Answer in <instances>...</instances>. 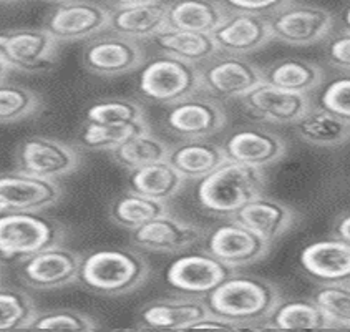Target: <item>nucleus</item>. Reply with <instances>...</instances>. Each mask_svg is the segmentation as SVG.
Masks as SVG:
<instances>
[{"label":"nucleus","instance_id":"22","mask_svg":"<svg viewBox=\"0 0 350 332\" xmlns=\"http://www.w3.org/2000/svg\"><path fill=\"white\" fill-rule=\"evenodd\" d=\"M209 312L206 299L198 296H181V298L158 299L148 303L138 312L142 329L158 331H185L191 329L194 322L200 321Z\"/></svg>","mask_w":350,"mask_h":332},{"label":"nucleus","instance_id":"33","mask_svg":"<svg viewBox=\"0 0 350 332\" xmlns=\"http://www.w3.org/2000/svg\"><path fill=\"white\" fill-rule=\"evenodd\" d=\"M170 148V144L163 142L161 138L154 136L151 131H145L124 142L122 146L110 151V153L115 163H118L126 171H131L136 168L150 165V163L166 159Z\"/></svg>","mask_w":350,"mask_h":332},{"label":"nucleus","instance_id":"25","mask_svg":"<svg viewBox=\"0 0 350 332\" xmlns=\"http://www.w3.org/2000/svg\"><path fill=\"white\" fill-rule=\"evenodd\" d=\"M168 162L185 179H201L226 162L223 146L206 140H185L170 148Z\"/></svg>","mask_w":350,"mask_h":332},{"label":"nucleus","instance_id":"34","mask_svg":"<svg viewBox=\"0 0 350 332\" xmlns=\"http://www.w3.org/2000/svg\"><path fill=\"white\" fill-rule=\"evenodd\" d=\"M150 131L146 120L128 125H105L87 122L79 133V143L88 150L113 151L139 133Z\"/></svg>","mask_w":350,"mask_h":332},{"label":"nucleus","instance_id":"24","mask_svg":"<svg viewBox=\"0 0 350 332\" xmlns=\"http://www.w3.org/2000/svg\"><path fill=\"white\" fill-rule=\"evenodd\" d=\"M232 220L244 225L262 238L264 241L272 244L282 234L289 231L295 220V213L293 208L278 201V199L259 194L237 211Z\"/></svg>","mask_w":350,"mask_h":332},{"label":"nucleus","instance_id":"35","mask_svg":"<svg viewBox=\"0 0 350 332\" xmlns=\"http://www.w3.org/2000/svg\"><path fill=\"white\" fill-rule=\"evenodd\" d=\"M42 100L33 90L0 81V123H17L40 112Z\"/></svg>","mask_w":350,"mask_h":332},{"label":"nucleus","instance_id":"18","mask_svg":"<svg viewBox=\"0 0 350 332\" xmlns=\"http://www.w3.org/2000/svg\"><path fill=\"white\" fill-rule=\"evenodd\" d=\"M241 101L249 115L272 125L295 123L312 107L309 95L287 92L266 81H260Z\"/></svg>","mask_w":350,"mask_h":332},{"label":"nucleus","instance_id":"20","mask_svg":"<svg viewBox=\"0 0 350 332\" xmlns=\"http://www.w3.org/2000/svg\"><path fill=\"white\" fill-rule=\"evenodd\" d=\"M223 150L231 162L262 170L278 163L287 153V143L269 130L244 128L228 136Z\"/></svg>","mask_w":350,"mask_h":332},{"label":"nucleus","instance_id":"15","mask_svg":"<svg viewBox=\"0 0 350 332\" xmlns=\"http://www.w3.org/2000/svg\"><path fill=\"white\" fill-rule=\"evenodd\" d=\"M145 64V50L136 40L118 34L96 35L83 49V65L100 77H118Z\"/></svg>","mask_w":350,"mask_h":332},{"label":"nucleus","instance_id":"46","mask_svg":"<svg viewBox=\"0 0 350 332\" xmlns=\"http://www.w3.org/2000/svg\"><path fill=\"white\" fill-rule=\"evenodd\" d=\"M340 21H342V25H344V29L350 30V5L345 7L344 12H342Z\"/></svg>","mask_w":350,"mask_h":332},{"label":"nucleus","instance_id":"14","mask_svg":"<svg viewBox=\"0 0 350 332\" xmlns=\"http://www.w3.org/2000/svg\"><path fill=\"white\" fill-rule=\"evenodd\" d=\"M64 190L55 179L10 171L0 173V213H35L55 206Z\"/></svg>","mask_w":350,"mask_h":332},{"label":"nucleus","instance_id":"37","mask_svg":"<svg viewBox=\"0 0 350 332\" xmlns=\"http://www.w3.org/2000/svg\"><path fill=\"white\" fill-rule=\"evenodd\" d=\"M314 303L332 322V327L350 329V281L337 284H321L312 292Z\"/></svg>","mask_w":350,"mask_h":332},{"label":"nucleus","instance_id":"3","mask_svg":"<svg viewBox=\"0 0 350 332\" xmlns=\"http://www.w3.org/2000/svg\"><path fill=\"white\" fill-rule=\"evenodd\" d=\"M264 173L259 168L226 159L200 179L196 199L206 213L232 218L246 203L262 194Z\"/></svg>","mask_w":350,"mask_h":332},{"label":"nucleus","instance_id":"13","mask_svg":"<svg viewBox=\"0 0 350 332\" xmlns=\"http://www.w3.org/2000/svg\"><path fill=\"white\" fill-rule=\"evenodd\" d=\"M226 112L213 97H198L170 105L165 127L183 140H206L226 127Z\"/></svg>","mask_w":350,"mask_h":332},{"label":"nucleus","instance_id":"44","mask_svg":"<svg viewBox=\"0 0 350 332\" xmlns=\"http://www.w3.org/2000/svg\"><path fill=\"white\" fill-rule=\"evenodd\" d=\"M336 236L342 238L347 243H350V211L349 213L342 214V216L336 222Z\"/></svg>","mask_w":350,"mask_h":332},{"label":"nucleus","instance_id":"47","mask_svg":"<svg viewBox=\"0 0 350 332\" xmlns=\"http://www.w3.org/2000/svg\"><path fill=\"white\" fill-rule=\"evenodd\" d=\"M9 72H10L9 65H7L5 62H3V58L0 57V81H3V80H5V77L9 75Z\"/></svg>","mask_w":350,"mask_h":332},{"label":"nucleus","instance_id":"17","mask_svg":"<svg viewBox=\"0 0 350 332\" xmlns=\"http://www.w3.org/2000/svg\"><path fill=\"white\" fill-rule=\"evenodd\" d=\"M271 246L232 218L226 225L216 226L204 236L206 251L234 269L258 263L269 253Z\"/></svg>","mask_w":350,"mask_h":332},{"label":"nucleus","instance_id":"10","mask_svg":"<svg viewBox=\"0 0 350 332\" xmlns=\"http://www.w3.org/2000/svg\"><path fill=\"white\" fill-rule=\"evenodd\" d=\"M81 256L62 244H53L18 261V276L25 286L50 291L79 281Z\"/></svg>","mask_w":350,"mask_h":332},{"label":"nucleus","instance_id":"21","mask_svg":"<svg viewBox=\"0 0 350 332\" xmlns=\"http://www.w3.org/2000/svg\"><path fill=\"white\" fill-rule=\"evenodd\" d=\"M306 274L321 284H337L350 281V243L342 238L314 241L299 256Z\"/></svg>","mask_w":350,"mask_h":332},{"label":"nucleus","instance_id":"31","mask_svg":"<svg viewBox=\"0 0 350 332\" xmlns=\"http://www.w3.org/2000/svg\"><path fill=\"white\" fill-rule=\"evenodd\" d=\"M262 329H332V322L321 307L310 301H284L274 307Z\"/></svg>","mask_w":350,"mask_h":332},{"label":"nucleus","instance_id":"11","mask_svg":"<svg viewBox=\"0 0 350 332\" xmlns=\"http://www.w3.org/2000/svg\"><path fill=\"white\" fill-rule=\"evenodd\" d=\"M110 10L92 0H67L57 3L46 15L44 29L57 42L88 40L108 30Z\"/></svg>","mask_w":350,"mask_h":332},{"label":"nucleus","instance_id":"23","mask_svg":"<svg viewBox=\"0 0 350 332\" xmlns=\"http://www.w3.org/2000/svg\"><path fill=\"white\" fill-rule=\"evenodd\" d=\"M165 29H168V3L161 0L110 10L108 30L131 40H151Z\"/></svg>","mask_w":350,"mask_h":332},{"label":"nucleus","instance_id":"39","mask_svg":"<svg viewBox=\"0 0 350 332\" xmlns=\"http://www.w3.org/2000/svg\"><path fill=\"white\" fill-rule=\"evenodd\" d=\"M100 324L95 318L80 311L55 309L37 312L35 319L30 324V329H60V331H95Z\"/></svg>","mask_w":350,"mask_h":332},{"label":"nucleus","instance_id":"41","mask_svg":"<svg viewBox=\"0 0 350 332\" xmlns=\"http://www.w3.org/2000/svg\"><path fill=\"white\" fill-rule=\"evenodd\" d=\"M325 60L339 70L350 72V30L330 34L324 47Z\"/></svg>","mask_w":350,"mask_h":332},{"label":"nucleus","instance_id":"2","mask_svg":"<svg viewBox=\"0 0 350 332\" xmlns=\"http://www.w3.org/2000/svg\"><path fill=\"white\" fill-rule=\"evenodd\" d=\"M150 276V264L133 249H96L81 257L79 283L100 296H123L138 289Z\"/></svg>","mask_w":350,"mask_h":332},{"label":"nucleus","instance_id":"7","mask_svg":"<svg viewBox=\"0 0 350 332\" xmlns=\"http://www.w3.org/2000/svg\"><path fill=\"white\" fill-rule=\"evenodd\" d=\"M274 40L295 47L314 45L325 40L334 30V14L324 7L293 3L267 17Z\"/></svg>","mask_w":350,"mask_h":332},{"label":"nucleus","instance_id":"49","mask_svg":"<svg viewBox=\"0 0 350 332\" xmlns=\"http://www.w3.org/2000/svg\"><path fill=\"white\" fill-rule=\"evenodd\" d=\"M12 2H18V0H0V3H12Z\"/></svg>","mask_w":350,"mask_h":332},{"label":"nucleus","instance_id":"4","mask_svg":"<svg viewBox=\"0 0 350 332\" xmlns=\"http://www.w3.org/2000/svg\"><path fill=\"white\" fill-rule=\"evenodd\" d=\"M142 66L138 90L153 103L170 107L201 90L200 66L189 62L161 53Z\"/></svg>","mask_w":350,"mask_h":332},{"label":"nucleus","instance_id":"28","mask_svg":"<svg viewBox=\"0 0 350 332\" xmlns=\"http://www.w3.org/2000/svg\"><path fill=\"white\" fill-rule=\"evenodd\" d=\"M228 14L229 9L219 0H174L168 3V27L213 34Z\"/></svg>","mask_w":350,"mask_h":332},{"label":"nucleus","instance_id":"16","mask_svg":"<svg viewBox=\"0 0 350 332\" xmlns=\"http://www.w3.org/2000/svg\"><path fill=\"white\" fill-rule=\"evenodd\" d=\"M204 236L206 233L201 226L165 213L133 229L131 243L143 251L176 255L193 248L194 244L204 240Z\"/></svg>","mask_w":350,"mask_h":332},{"label":"nucleus","instance_id":"19","mask_svg":"<svg viewBox=\"0 0 350 332\" xmlns=\"http://www.w3.org/2000/svg\"><path fill=\"white\" fill-rule=\"evenodd\" d=\"M211 35L221 53L241 57L258 52L272 40L267 17L236 10H229Z\"/></svg>","mask_w":350,"mask_h":332},{"label":"nucleus","instance_id":"30","mask_svg":"<svg viewBox=\"0 0 350 332\" xmlns=\"http://www.w3.org/2000/svg\"><path fill=\"white\" fill-rule=\"evenodd\" d=\"M262 78L266 84L287 92L309 95L324 81V70L314 62L302 58H284L262 70Z\"/></svg>","mask_w":350,"mask_h":332},{"label":"nucleus","instance_id":"50","mask_svg":"<svg viewBox=\"0 0 350 332\" xmlns=\"http://www.w3.org/2000/svg\"><path fill=\"white\" fill-rule=\"evenodd\" d=\"M0 279H2V272H0Z\"/></svg>","mask_w":350,"mask_h":332},{"label":"nucleus","instance_id":"9","mask_svg":"<svg viewBox=\"0 0 350 332\" xmlns=\"http://www.w3.org/2000/svg\"><path fill=\"white\" fill-rule=\"evenodd\" d=\"M17 170L45 179H57L79 170L81 156L72 144L49 136H30L15 151Z\"/></svg>","mask_w":350,"mask_h":332},{"label":"nucleus","instance_id":"45","mask_svg":"<svg viewBox=\"0 0 350 332\" xmlns=\"http://www.w3.org/2000/svg\"><path fill=\"white\" fill-rule=\"evenodd\" d=\"M113 7H128V5H139V3L158 2V0H108Z\"/></svg>","mask_w":350,"mask_h":332},{"label":"nucleus","instance_id":"1","mask_svg":"<svg viewBox=\"0 0 350 332\" xmlns=\"http://www.w3.org/2000/svg\"><path fill=\"white\" fill-rule=\"evenodd\" d=\"M281 303L275 284L262 277L231 274L206 296L209 311L243 324L244 329H262L274 307Z\"/></svg>","mask_w":350,"mask_h":332},{"label":"nucleus","instance_id":"38","mask_svg":"<svg viewBox=\"0 0 350 332\" xmlns=\"http://www.w3.org/2000/svg\"><path fill=\"white\" fill-rule=\"evenodd\" d=\"M145 110L135 100L107 99L95 101L87 110V122L105 125H128L143 122Z\"/></svg>","mask_w":350,"mask_h":332},{"label":"nucleus","instance_id":"48","mask_svg":"<svg viewBox=\"0 0 350 332\" xmlns=\"http://www.w3.org/2000/svg\"><path fill=\"white\" fill-rule=\"evenodd\" d=\"M45 2H52V3H62V2H67V0H45Z\"/></svg>","mask_w":350,"mask_h":332},{"label":"nucleus","instance_id":"8","mask_svg":"<svg viewBox=\"0 0 350 332\" xmlns=\"http://www.w3.org/2000/svg\"><path fill=\"white\" fill-rule=\"evenodd\" d=\"M201 90L216 100L243 99L262 78V68L241 55L217 53L200 66Z\"/></svg>","mask_w":350,"mask_h":332},{"label":"nucleus","instance_id":"6","mask_svg":"<svg viewBox=\"0 0 350 332\" xmlns=\"http://www.w3.org/2000/svg\"><path fill=\"white\" fill-rule=\"evenodd\" d=\"M0 57L10 70L25 73L50 72L57 64L58 42L44 27L3 30L0 32Z\"/></svg>","mask_w":350,"mask_h":332},{"label":"nucleus","instance_id":"40","mask_svg":"<svg viewBox=\"0 0 350 332\" xmlns=\"http://www.w3.org/2000/svg\"><path fill=\"white\" fill-rule=\"evenodd\" d=\"M321 107L350 123V77L336 78L322 90Z\"/></svg>","mask_w":350,"mask_h":332},{"label":"nucleus","instance_id":"36","mask_svg":"<svg viewBox=\"0 0 350 332\" xmlns=\"http://www.w3.org/2000/svg\"><path fill=\"white\" fill-rule=\"evenodd\" d=\"M37 312L33 299L25 291L0 284V331L29 329Z\"/></svg>","mask_w":350,"mask_h":332},{"label":"nucleus","instance_id":"32","mask_svg":"<svg viewBox=\"0 0 350 332\" xmlns=\"http://www.w3.org/2000/svg\"><path fill=\"white\" fill-rule=\"evenodd\" d=\"M165 213H168V206L165 201L143 196L133 191H128L116 198L110 208L111 221L130 231Z\"/></svg>","mask_w":350,"mask_h":332},{"label":"nucleus","instance_id":"27","mask_svg":"<svg viewBox=\"0 0 350 332\" xmlns=\"http://www.w3.org/2000/svg\"><path fill=\"white\" fill-rule=\"evenodd\" d=\"M294 128L302 142L317 148H339L350 140V123L322 107H310Z\"/></svg>","mask_w":350,"mask_h":332},{"label":"nucleus","instance_id":"29","mask_svg":"<svg viewBox=\"0 0 350 332\" xmlns=\"http://www.w3.org/2000/svg\"><path fill=\"white\" fill-rule=\"evenodd\" d=\"M185 181L186 179L181 177L180 171L171 165L168 159L136 168L128 175L130 191L165 203L180 193L185 186Z\"/></svg>","mask_w":350,"mask_h":332},{"label":"nucleus","instance_id":"12","mask_svg":"<svg viewBox=\"0 0 350 332\" xmlns=\"http://www.w3.org/2000/svg\"><path fill=\"white\" fill-rule=\"evenodd\" d=\"M231 274H234V268L224 264L211 253L200 251L174 259L166 269L165 277L174 291L206 298Z\"/></svg>","mask_w":350,"mask_h":332},{"label":"nucleus","instance_id":"5","mask_svg":"<svg viewBox=\"0 0 350 332\" xmlns=\"http://www.w3.org/2000/svg\"><path fill=\"white\" fill-rule=\"evenodd\" d=\"M65 229L60 222L35 213H0V257L23 259L53 244H62Z\"/></svg>","mask_w":350,"mask_h":332},{"label":"nucleus","instance_id":"42","mask_svg":"<svg viewBox=\"0 0 350 332\" xmlns=\"http://www.w3.org/2000/svg\"><path fill=\"white\" fill-rule=\"evenodd\" d=\"M291 2L293 0H223L229 10L264 15V17H269L274 12L289 5Z\"/></svg>","mask_w":350,"mask_h":332},{"label":"nucleus","instance_id":"26","mask_svg":"<svg viewBox=\"0 0 350 332\" xmlns=\"http://www.w3.org/2000/svg\"><path fill=\"white\" fill-rule=\"evenodd\" d=\"M151 44L161 53L176 57L198 66L219 53L211 34L171 29V27L154 35L151 38Z\"/></svg>","mask_w":350,"mask_h":332},{"label":"nucleus","instance_id":"43","mask_svg":"<svg viewBox=\"0 0 350 332\" xmlns=\"http://www.w3.org/2000/svg\"><path fill=\"white\" fill-rule=\"evenodd\" d=\"M191 329H228V331H243V324L232 321V319L224 318V316L215 314V312L209 311L204 318H201L200 321L194 322Z\"/></svg>","mask_w":350,"mask_h":332}]
</instances>
